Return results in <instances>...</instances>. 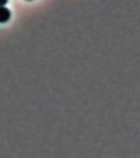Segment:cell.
Listing matches in <instances>:
<instances>
[{
	"label": "cell",
	"mask_w": 140,
	"mask_h": 158,
	"mask_svg": "<svg viewBox=\"0 0 140 158\" xmlns=\"http://www.w3.org/2000/svg\"><path fill=\"white\" fill-rule=\"evenodd\" d=\"M11 12L6 7H0V23H5L9 21Z\"/></svg>",
	"instance_id": "6da1fadb"
},
{
	"label": "cell",
	"mask_w": 140,
	"mask_h": 158,
	"mask_svg": "<svg viewBox=\"0 0 140 158\" xmlns=\"http://www.w3.org/2000/svg\"><path fill=\"white\" fill-rule=\"evenodd\" d=\"M7 1H0V7H4L5 4H7Z\"/></svg>",
	"instance_id": "7a4b0ae2"
}]
</instances>
